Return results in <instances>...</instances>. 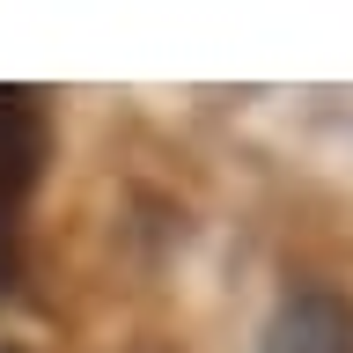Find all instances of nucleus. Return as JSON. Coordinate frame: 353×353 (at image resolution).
Wrapping results in <instances>:
<instances>
[{
  "instance_id": "obj_2",
  "label": "nucleus",
  "mask_w": 353,
  "mask_h": 353,
  "mask_svg": "<svg viewBox=\"0 0 353 353\" xmlns=\"http://www.w3.org/2000/svg\"><path fill=\"white\" fill-rule=\"evenodd\" d=\"M44 162V110L30 88H0V272H8V214L37 184Z\"/></svg>"
},
{
  "instance_id": "obj_3",
  "label": "nucleus",
  "mask_w": 353,
  "mask_h": 353,
  "mask_svg": "<svg viewBox=\"0 0 353 353\" xmlns=\"http://www.w3.org/2000/svg\"><path fill=\"white\" fill-rule=\"evenodd\" d=\"M0 353H22V346H0Z\"/></svg>"
},
{
  "instance_id": "obj_1",
  "label": "nucleus",
  "mask_w": 353,
  "mask_h": 353,
  "mask_svg": "<svg viewBox=\"0 0 353 353\" xmlns=\"http://www.w3.org/2000/svg\"><path fill=\"white\" fill-rule=\"evenodd\" d=\"M258 353H353V302L339 287H294L272 309Z\"/></svg>"
},
{
  "instance_id": "obj_4",
  "label": "nucleus",
  "mask_w": 353,
  "mask_h": 353,
  "mask_svg": "<svg viewBox=\"0 0 353 353\" xmlns=\"http://www.w3.org/2000/svg\"><path fill=\"white\" fill-rule=\"evenodd\" d=\"M148 353H162V346H148Z\"/></svg>"
}]
</instances>
